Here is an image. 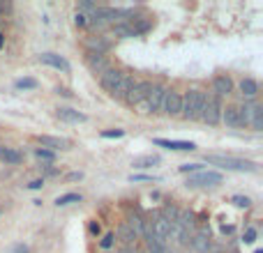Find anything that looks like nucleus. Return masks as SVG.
<instances>
[{
    "label": "nucleus",
    "mask_w": 263,
    "mask_h": 253,
    "mask_svg": "<svg viewBox=\"0 0 263 253\" xmlns=\"http://www.w3.org/2000/svg\"><path fill=\"white\" fill-rule=\"evenodd\" d=\"M205 161L213 166L227 168V171H240V173H256L259 166L250 159H238V157H224V154H205Z\"/></svg>",
    "instance_id": "obj_1"
},
{
    "label": "nucleus",
    "mask_w": 263,
    "mask_h": 253,
    "mask_svg": "<svg viewBox=\"0 0 263 253\" xmlns=\"http://www.w3.org/2000/svg\"><path fill=\"white\" fill-rule=\"evenodd\" d=\"M201 109H203V90H190L182 97V109L180 115L185 120H199L201 118Z\"/></svg>",
    "instance_id": "obj_2"
},
{
    "label": "nucleus",
    "mask_w": 263,
    "mask_h": 253,
    "mask_svg": "<svg viewBox=\"0 0 263 253\" xmlns=\"http://www.w3.org/2000/svg\"><path fill=\"white\" fill-rule=\"evenodd\" d=\"M238 115H240V126H254L256 131L263 129V111L256 101H245L242 106H238Z\"/></svg>",
    "instance_id": "obj_3"
},
{
    "label": "nucleus",
    "mask_w": 263,
    "mask_h": 253,
    "mask_svg": "<svg viewBox=\"0 0 263 253\" xmlns=\"http://www.w3.org/2000/svg\"><path fill=\"white\" fill-rule=\"evenodd\" d=\"M222 101H219V97L215 95H208V92H203V109H201V118L205 124H217L219 120H222Z\"/></svg>",
    "instance_id": "obj_4"
},
{
    "label": "nucleus",
    "mask_w": 263,
    "mask_h": 253,
    "mask_svg": "<svg viewBox=\"0 0 263 253\" xmlns=\"http://www.w3.org/2000/svg\"><path fill=\"white\" fill-rule=\"evenodd\" d=\"M164 95H166V88L155 83V86L150 88L145 101L141 104V109H143L141 113H159V111H162V104H164Z\"/></svg>",
    "instance_id": "obj_5"
},
{
    "label": "nucleus",
    "mask_w": 263,
    "mask_h": 253,
    "mask_svg": "<svg viewBox=\"0 0 263 253\" xmlns=\"http://www.w3.org/2000/svg\"><path fill=\"white\" fill-rule=\"evenodd\" d=\"M222 173L217 171H199L187 177V186H217L222 184Z\"/></svg>",
    "instance_id": "obj_6"
},
{
    "label": "nucleus",
    "mask_w": 263,
    "mask_h": 253,
    "mask_svg": "<svg viewBox=\"0 0 263 253\" xmlns=\"http://www.w3.org/2000/svg\"><path fill=\"white\" fill-rule=\"evenodd\" d=\"M150 88H153L150 81H134V86H132V90H129V95L125 101H127L129 106H141L145 101V97H148Z\"/></svg>",
    "instance_id": "obj_7"
},
{
    "label": "nucleus",
    "mask_w": 263,
    "mask_h": 253,
    "mask_svg": "<svg viewBox=\"0 0 263 253\" xmlns=\"http://www.w3.org/2000/svg\"><path fill=\"white\" fill-rule=\"evenodd\" d=\"M180 109H182V95H180V92H176V90H166L162 111L173 118V115H180Z\"/></svg>",
    "instance_id": "obj_8"
},
{
    "label": "nucleus",
    "mask_w": 263,
    "mask_h": 253,
    "mask_svg": "<svg viewBox=\"0 0 263 253\" xmlns=\"http://www.w3.org/2000/svg\"><path fill=\"white\" fill-rule=\"evenodd\" d=\"M120 78H123V72H118V69H106V72L100 76V83H102V88H104V92H109V95L114 97Z\"/></svg>",
    "instance_id": "obj_9"
},
{
    "label": "nucleus",
    "mask_w": 263,
    "mask_h": 253,
    "mask_svg": "<svg viewBox=\"0 0 263 253\" xmlns=\"http://www.w3.org/2000/svg\"><path fill=\"white\" fill-rule=\"evenodd\" d=\"M155 145H157V147L173 150V152H192V150H196V145L192 143V140H166V138H155Z\"/></svg>",
    "instance_id": "obj_10"
},
{
    "label": "nucleus",
    "mask_w": 263,
    "mask_h": 253,
    "mask_svg": "<svg viewBox=\"0 0 263 253\" xmlns=\"http://www.w3.org/2000/svg\"><path fill=\"white\" fill-rule=\"evenodd\" d=\"M86 62H88V67H90V72L92 74H100V76L106 72V69H111L109 67V60H106L102 53H90V51H88V53H86Z\"/></svg>",
    "instance_id": "obj_11"
},
{
    "label": "nucleus",
    "mask_w": 263,
    "mask_h": 253,
    "mask_svg": "<svg viewBox=\"0 0 263 253\" xmlns=\"http://www.w3.org/2000/svg\"><path fill=\"white\" fill-rule=\"evenodd\" d=\"M37 143L44 150H51V152L53 150H67L72 145L67 138H60V136H37Z\"/></svg>",
    "instance_id": "obj_12"
},
{
    "label": "nucleus",
    "mask_w": 263,
    "mask_h": 253,
    "mask_svg": "<svg viewBox=\"0 0 263 253\" xmlns=\"http://www.w3.org/2000/svg\"><path fill=\"white\" fill-rule=\"evenodd\" d=\"M40 62L49 65V67L60 69V72H65V74L69 72V62L63 58V55H58V53H42V55H40Z\"/></svg>",
    "instance_id": "obj_13"
},
{
    "label": "nucleus",
    "mask_w": 263,
    "mask_h": 253,
    "mask_svg": "<svg viewBox=\"0 0 263 253\" xmlns=\"http://www.w3.org/2000/svg\"><path fill=\"white\" fill-rule=\"evenodd\" d=\"M55 115H58L63 122H72V124L86 122V115L79 113V111H74V109H69V106H60V109H55Z\"/></svg>",
    "instance_id": "obj_14"
},
{
    "label": "nucleus",
    "mask_w": 263,
    "mask_h": 253,
    "mask_svg": "<svg viewBox=\"0 0 263 253\" xmlns=\"http://www.w3.org/2000/svg\"><path fill=\"white\" fill-rule=\"evenodd\" d=\"M213 90H215V97H227L231 95L233 90V81L229 76H215L213 81Z\"/></svg>",
    "instance_id": "obj_15"
},
{
    "label": "nucleus",
    "mask_w": 263,
    "mask_h": 253,
    "mask_svg": "<svg viewBox=\"0 0 263 253\" xmlns=\"http://www.w3.org/2000/svg\"><path fill=\"white\" fill-rule=\"evenodd\" d=\"M0 161L7 163V166H16V163L23 161V154L14 147H5V145H0Z\"/></svg>",
    "instance_id": "obj_16"
},
{
    "label": "nucleus",
    "mask_w": 263,
    "mask_h": 253,
    "mask_svg": "<svg viewBox=\"0 0 263 253\" xmlns=\"http://www.w3.org/2000/svg\"><path fill=\"white\" fill-rule=\"evenodd\" d=\"M132 86H134V76L132 74H125L123 72V78H120V83H118V88H116V99H127V95H129V90H132Z\"/></svg>",
    "instance_id": "obj_17"
},
{
    "label": "nucleus",
    "mask_w": 263,
    "mask_h": 253,
    "mask_svg": "<svg viewBox=\"0 0 263 253\" xmlns=\"http://www.w3.org/2000/svg\"><path fill=\"white\" fill-rule=\"evenodd\" d=\"M86 46H88V51H90V53H102V55H104L106 51H109L111 41L104 39V37H88Z\"/></svg>",
    "instance_id": "obj_18"
},
{
    "label": "nucleus",
    "mask_w": 263,
    "mask_h": 253,
    "mask_svg": "<svg viewBox=\"0 0 263 253\" xmlns=\"http://www.w3.org/2000/svg\"><path fill=\"white\" fill-rule=\"evenodd\" d=\"M222 120L227 122L229 126H240V115H238V106H227L222 109Z\"/></svg>",
    "instance_id": "obj_19"
},
{
    "label": "nucleus",
    "mask_w": 263,
    "mask_h": 253,
    "mask_svg": "<svg viewBox=\"0 0 263 253\" xmlns=\"http://www.w3.org/2000/svg\"><path fill=\"white\" fill-rule=\"evenodd\" d=\"M157 163H159L157 154H143V157H136L134 161H132V166L134 168H150V166H157Z\"/></svg>",
    "instance_id": "obj_20"
},
{
    "label": "nucleus",
    "mask_w": 263,
    "mask_h": 253,
    "mask_svg": "<svg viewBox=\"0 0 263 253\" xmlns=\"http://www.w3.org/2000/svg\"><path fill=\"white\" fill-rule=\"evenodd\" d=\"M240 90H242V95L245 97H256V92H259V83H256L254 78H242Z\"/></svg>",
    "instance_id": "obj_21"
},
{
    "label": "nucleus",
    "mask_w": 263,
    "mask_h": 253,
    "mask_svg": "<svg viewBox=\"0 0 263 253\" xmlns=\"http://www.w3.org/2000/svg\"><path fill=\"white\" fill-rule=\"evenodd\" d=\"M114 35L116 37H123V39H127V37H136L129 23H116V26H114Z\"/></svg>",
    "instance_id": "obj_22"
},
{
    "label": "nucleus",
    "mask_w": 263,
    "mask_h": 253,
    "mask_svg": "<svg viewBox=\"0 0 263 253\" xmlns=\"http://www.w3.org/2000/svg\"><path fill=\"white\" fill-rule=\"evenodd\" d=\"M72 203H81V194H65L55 200L58 207H65V205H72Z\"/></svg>",
    "instance_id": "obj_23"
},
{
    "label": "nucleus",
    "mask_w": 263,
    "mask_h": 253,
    "mask_svg": "<svg viewBox=\"0 0 263 253\" xmlns=\"http://www.w3.org/2000/svg\"><path fill=\"white\" fill-rule=\"evenodd\" d=\"M14 86H16V90H35L37 81H35V78H18Z\"/></svg>",
    "instance_id": "obj_24"
},
{
    "label": "nucleus",
    "mask_w": 263,
    "mask_h": 253,
    "mask_svg": "<svg viewBox=\"0 0 263 253\" xmlns=\"http://www.w3.org/2000/svg\"><path fill=\"white\" fill-rule=\"evenodd\" d=\"M35 154H37V159H40V161H46V163H51L55 159V154L51 152V150H44V147H37Z\"/></svg>",
    "instance_id": "obj_25"
},
{
    "label": "nucleus",
    "mask_w": 263,
    "mask_h": 253,
    "mask_svg": "<svg viewBox=\"0 0 263 253\" xmlns=\"http://www.w3.org/2000/svg\"><path fill=\"white\" fill-rule=\"evenodd\" d=\"M120 237H123V242H127V244L136 240V235L132 233V228L127 226V223H123V226H120Z\"/></svg>",
    "instance_id": "obj_26"
},
{
    "label": "nucleus",
    "mask_w": 263,
    "mask_h": 253,
    "mask_svg": "<svg viewBox=\"0 0 263 253\" xmlns=\"http://www.w3.org/2000/svg\"><path fill=\"white\" fill-rule=\"evenodd\" d=\"M231 203L236 205V207H242V209H247V207H250V205H252V200L247 198V196H233V198H231Z\"/></svg>",
    "instance_id": "obj_27"
},
{
    "label": "nucleus",
    "mask_w": 263,
    "mask_h": 253,
    "mask_svg": "<svg viewBox=\"0 0 263 253\" xmlns=\"http://www.w3.org/2000/svg\"><path fill=\"white\" fill-rule=\"evenodd\" d=\"M114 244H116V235H114V233H109V235H104V237L100 240V246H102L104 251H109Z\"/></svg>",
    "instance_id": "obj_28"
},
{
    "label": "nucleus",
    "mask_w": 263,
    "mask_h": 253,
    "mask_svg": "<svg viewBox=\"0 0 263 253\" xmlns=\"http://www.w3.org/2000/svg\"><path fill=\"white\" fill-rule=\"evenodd\" d=\"M125 131L123 129H106L102 131V138H123Z\"/></svg>",
    "instance_id": "obj_29"
},
{
    "label": "nucleus",
    "mask_w": 263,
    "mask_h": 253,
    "mask_svg": "<svg viewBox=\"0 0 263 253\" xmlns=\"http://www.w3.org/2000/svg\"><path fill=\"white\" fill-rule=\"evenodd\" d=\"M178 171H180V173H199L201 171V163H182Z\"/></svg>",
    "instance_id": "obj_30"
},
{
    "label": "nucleus",
    "mask_w": 263,
    "mask_h": 253,
    "mask_svg": "<svg viewBox=\"0 0 263 253\" xmlns=\"http://www.w3.org/2000/svg\"><path fill=\"white\" fill-rule=\"evenodd\" d=\"M242 242H245V244H254V242H256V228H247Z\"/></svg>",
    "instance_id": "obj_31"
},
{
    "label": "nucleus",
    "mask_w": 263,
    "mask_h": 253,
    "mask_svg": "<svg viewBox=\"0 0 263 253\" xmlns=\"http://www.w3.org/2000/svg\"><path fill=\"white\" fill-rule=\"evenodd\" d=\"M74 23H77L79 28L88 26V16H86V14H81V12H77V16H74Z\"/></svg>",
    "instance_id": "obj_32"
},
{
    "label": "nucleus",
    "mask_w": 263,
    "mask_h": 253,
    "mask_svg": "<svg viewBox=\"0 0 263 253\" xmlns=\"http://www.w3.org/2000/svg\"><path fill=\"white\" fill-rule=\"evenodd\" d=\"M129 180L132 182H153V180H157V177H153V175H132Z\"/></svg>",
    "instance_id": "obj_33"
},
{
    "label": "nucleus",
    "mask_w": 263,
    "mask_h": 253,
    "mask_svg": "<svg viewBox=\"0 0 263 253\" xmlns=\"http://www.w3.org/2000/svg\"><path fill=\"white\" fill-rule=\"evenodd\" d=\"M100 230H102L100 223H97V221H90V226H88V233H90L92 237H97V235H100Z\"/></svg>",
    "instance_id": "obj_34"
},
{
    "label": "nucleus",
    "mask_w": 263,
    "mask_h": 253,
    "mask_svg": "<svg viewBox=\"0 0 263 253\" xmlns=\"http://www.w3.org/2000/svg\"><path fill=\"white\" fill-rule=\"evenodd\" d=\"M44 186V180H32L30 184H28V189H32V191H37V189H42Z\"/></svg>",
    "instance_id": "obj_35"
},
{
    "label": "nucleus",
    "mask_w": 263,
    "mask_h": 253,
    "mask_svg": "<svg viewBox=\"0 0 263 253\" xmlns=\"http://www.w3.org/2000/svg\"><path fill=\"white\" fill-rule=\"evenodd\" d=\"M67 180H69V182H74V180H83V173H69Z\"/></svg>",
    "instance_id": "obj_36"
},
{
    "label": "nucleus",
    "mask_w": 263,
    "mask_h": 253,
    "mask_svg": "<svg viewBox=\"0 0 263 253\" xmlns=\"http://www.w3.org/2000/svg\"><path fill=\"white\" fill-rule=\"evenodd\" d=\"M14 253H28V246H23V244L14 246Z\"/></svg>",
    "instance_id": "obj_37"
},
{
    "label": "nucleus",
    "mask_w": 263,
    "mask_h": 253,
    "mask_svg": "<svg viewBox=\"0 0 263 253\" xmlns=\"http://www.w3.org/2000/svg\"><path fill=\"white\" fill-rule=\"evenodd\" d=\"M254 253H263V251H261V249H256V251H254Z\"/></svg>",
    "instance_id": "obj_38"
}]
</instances>
